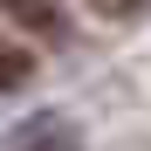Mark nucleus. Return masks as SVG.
Here are the masks:
<instances>
[{
  "instance_id": "obj_1",
  "label": "nucleus",
  "mask_w": 151,
  "mask_h": 151,
  "mask_svg": "<svg viewBox=\"0 0 151 151\" xmlns=\"http://www.w3.org/2000/svg\"><path fill=\"white\" fill-rule=\"evenodd\" d=\"M7 151H83V131H76L69 117H55V110H41V117H28V124H14V137H7Z\"/></svg>"
},
{
  "instance_id": "obj_2",
  "label": "nucleus",
  "mask_w": 151,
  "mask_h": 151,
  "mask_svg": "<svg viewBox=\"0 0 151 151\" xmlns=\"http://www.w3.org/2000/svg\"><path fill=\"white\" fill-rule=\"evenodd\" d=\"M0 7H7V21H14V28H28V35H48V41L69 35L62 0H0Z\"/></svg>"
},
{
  "instance_id": "obj_3",
  "label": "nucleus",
  "mask_w": 151,
  "mask_h": 151,
  "mask_svg": "<svg viewBox=\"0 0 151 151\" xmlns=\"http://www.w3.org/2000/svg\"><path fill=\"white\" fill-rule=\"evenodd\" d=\"M28 48H0V89H7V96H21V89H28Z\"/></svg>"
},
{
  "instance_id": "obj_4",
  "label": "nucleus",
  "mask_w": 151,
  "mask_h": 151,
  "mask_svg": "<svg viewBox=\"0 0 151 151\" xmlns=\"http://www.w3.org/2000/svg\"><path fill=\"white\" fill-rule=\"evenodd\" d=\"M89 7H96V14H110V21H131V14L151 7V0H89Z\"/></svg>"
}]
</instances>
